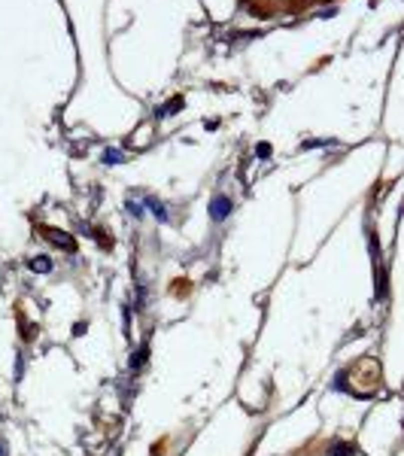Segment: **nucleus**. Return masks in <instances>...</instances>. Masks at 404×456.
<instances>
[{
	"mask_svg": "<svg viewBox=\"0 0 404 456\" xmlns=\"http://www.w3.org/2000/svg\"><path fill=\"white\" fill-rule=\"evenodd\" d=\"M240 4L259 18H292V16H301V12H310L328 0H240Z\"/></svg>",
	"mask_w": 404,
	"mask_h": 456,
	"instance_id": "nucleus-1",
	"label": "nucleus"
},
{
	"mask_svg": "<svg viewBox=\"0 0 404 456\" xmlns=\"http://www.w3.org/2000/svg\"><path fill=\"white\" fill-rule=\"evenodd\" d=\"M30 271H40V274H49V271H52V262H49L46 256H36V258H30Z\"/></svg>",
	"mask_w": 404,
	"mask_h": 456,
	"instance_id": "nucleus-2",
	"label": "nucleus"
},
{
	"mask_svg": "<svg viewBox=\"0 0 404 456\" xmlns=\"http://www.w3.org/2000/svg\"><path fill=\"white\" fill-rule=\"evenodd\" d=\"M222 216H225V201H219L216 204V219H222Z\"/></svg>",
	"mask_w": 404,
	"mask_h": 456,
	"instance_id": "nucleus-3",
	"label": "nucleus"
},
{
	"mask_svg": "<svg viewBox=\"0 0 404 456\" xmlns=\"http://www.w3.org/2000/svg\"><path fill=\"white\" fill-rule=\"evenodd\" d=\"M0 456H6V447H3V441H0Z\"/></svg>",
	"mask_w": 404,
	"mask_h": 456,
	"instance_id": "nucleus-4",
	"label": "nucleus"
}]
</instances>
